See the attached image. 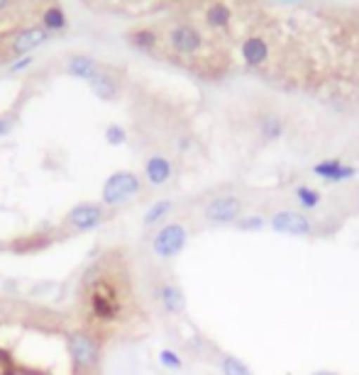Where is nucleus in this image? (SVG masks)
Wrapping results in <instances>:
<instances>
[{"label": "nucleus", "mask_w": 359, "mask_h": 375, "mask_svg": "<svg viewBox=\"0 0 359 375\" xmlns=\"http://www.w3.org/2000/svg\"><path fill=\"white\" fill-rule=\"evenodd\" d=\"M130 42L135 44L140 51H152L154 47H157L159 37L154 29H135V32L130 34Z\"/></svg>", "instance_id": "412c9836"}, {"label": "nucleus", "mask_w": 359, "mask_h": 375, "mask_svg": "<svg viewBox=\"0 0 359 375\" xmlns=\"http://www.w3.org/2000/svg\"><path fill=\"white\" fill-rule=\"evenodd\" d=\"M81 305H86L89 320L100 327L117 325L125 315L120 285L112 275L103 273L98 266H93L81 280Z\"/></svg>", "instance_id": "f257e3e1"}, {"label": "nucleus", "mask_w": 359, "mask_h": 375, "mask_svg": "<svg viewBox=\"0 0 359 375\" xmlns=\"http://www.w3.org/2000/svg\"><path fill=\"white\" fill-rule=\"evenodd\" d=\"M142 193V181L132 171H115L105 178L100 190V205L105 207H120L135 200Z\"/></svg>", "instance_id": "7ed1b4c3"}, {"label": "nucleus", "mask_w": 359, "mask_h": 375, "mask_svg": "<svg viewBox=\"0 0 359 375\" xmlns=\"http://www.w3.org/2000/svg\"><path fill=\"white\" fill-rule=\"evenodd\" d=\"M98 71H100V64L89 54H74V56H69V61H66V74H69L71 79L91 81Z\"/></svg>", "instance_id": "4468645a"}, {"label": "nucleus", "mask_w": 359, "mask_h": 375, "mask_svg": "<svg viewBox=\"0 0 359 375\" xmlns=\"http://www.w3.org/2000/svg\"><path fill=\"white\" fill-rule=\"evenodd\" d=\"M159 363H162V368H167V371H174V373L183 371L181 356H178L174 348H162V351H159Z\"/></svg>", "instance_id": "b1692460"}, {"label": "nucleus", "mask_w": 359, "mask_h": 375, "mask_svg": "<svg viewBox=\"0 0 359 375\" xmlns=\"http://www.w3.org/2000/svg\"><path fill=\"white\" fill-rule=\"evenodd\" d=\"M105 142L110 144V146H122V144L127 142L125 127H120V125H107V127H105Z\"/></svg>", "instance_id": "393cba45"}, {"label": "nucleus", "mask_w": 359, "mask_h": 375, "mask_svg": "<svg viewBox=\"0 0 359 375\" xmlns=\"http://www.w3.org/2000/svg\"><path fill=\"white\" fill-rule=\"evenodd\" d=\"M256 132H259L261 142H279L284 137V120H281L276 112H264V115L256 120Z\"/></svg>", "instance_id": "2eb2a0df"}, {"label": "nucleus", "mask_w": 359, "mask_h": 375, "mask_svg": "<svg viewBox=\"0 0 359 375\" xmlns=\"http://www.w3.org/2000/svg\"><path fill=\"white\" fill-rule=\"evenodd\" d=\"M49 37H51V34L42 27V25H39V27H27V29H22V32H18L13 37L10 51H13V54L20 59V56H27L32 49H37L39 44H44Z\"/></svg>", "instance_id": "9b49d317"}, {"label": "nucleus", "mask_w": 359, "mask_h": 375, "mask_svg": "<svg viewBox=\"0 0 359 375\" xmlns=\"http://www.w3.org/2000/svg\"><path fill=\"white\" fill-rule=\"evenodd\" d=\"M188 244V229L181 222H167L154 232L152 236V251L157 259L171 261L186 249Z\"/></svg>", "instance_id": "20e7f679"}, {"label": "nucleus", "mask_w": 359, "mask_h": 375, "mask_svg": "<svg viewBox=\"0 0 359 375\" xmlns=\"http://www.w3.org/2000/svg\"><path fill=\"white\" fill-rule=\"evenodd\" d=\"M66 356L71 361L74 375L81 373H98L100 358H103V341L96 332L86 327L71 329L66 334Z\"/></svg>", "instance_id": "f03ea898"}, {"label": "nucleus", "mask_w": 359, "mask_h": 375, "mask_svg": "<svg viewBox=\"0 0 359 375\" xmlns=\"http://www.w3.org/2000/svg\"><path fill=\"white\" fill-rule=\"evenodd\" d=\"M294 195H296V203H299L301 210H315L322 200V195L311 186H296Z\"/></svg>", "instance_id": "aec40b11"}, {"label": "nucleus", "mask_w": 359, "mask_h": 375, "mask_svg": "<svg viewBox=\"0 0 359 375\" xmlns=\"http://www.w3.org/2000/svg\"><path fill=\"white\" fill-rule=\"evenodd\" d=\"M220 373L223 375H254L249 371V366L244 361H240L237 356H223L220 358Z\"/></svg>", "instance_id": "4be33fe9"}, {"label": "nucleus", "mask_w": 359, "mask_h": 375, "mask_svg": "<svg viewBox=\"0 0 359 375\" xmlns=\"http://www.w3.org/2000/svg\"><path fill=\"white\" fill-rule=\"evenodd\" d=\"M10 3V0H0V10H3L5 8V5H8Z\"/></svg>", "instance_id": "c85d7f7f"}, {"label": "nucleus", "mask_w": 359, "mask_h": 375, "mask_svg": "<svg viewBox=\"0 0 359 375\" xmlns=\"http://www.w3.org/2000/svg\"><path fill=\"white\" fill-rule=\"evenodd\" d=\"M240 56L249 69H259L269 61V44H266L264 37H256V34L244 37L242 44H240Z\"/></svg>", "instance_id": "f8f14e48"}, {"label": "nucleus", "mask_w": 359, "mask_h": 375, "mask_svg": "<svg viewBox=\"0 0 359 375\" xmlns=\"http://www.w3.org/2000/svg\"><path fill=\"white\" fill-rule=\"evenodd\" d=\"M313 176H318L325 183H347L357 176V168L340 161V158H325V161H318L313 166Z\"/></svg>", "instance_id": "6e6552de"}, {"label": "nucleus", "mask_w": 359, "mask_h": 375, "mask_svg": "<svg viewBox=\"0 0 359 375\" xmlns=\"http://www.w3.org/2000/svg\"><path fill=\"white\" fill-rule=\"evenodd\" d=\"M174 212V203L171 200H157L142 214V227H157V224H167V217Z\"/></svg>", "instance_id": "f3484780"}, {"label": "nucleus", "mask_w": 359, "mask_h": 375, "mask_svg": "<svg viewBox=\"0 0 359 375\" xmlns=\"http://www.w3.org/2000/svg\"><path fill=\"white\" fill-rule=\"evenodd\" d=\"M89 86H91V90H93V95L100 97V100H105V102L115 100L117 93H120V86H117V81L103 69L89 81Z\"/></svg>", "instance_id": "dca6fc26"}, {"label": "nucleus", "mask_w": 359, "mask_h": 375, "mask_svg": "<svg viewBox=\"0 0 359 375\" xmlns=\"http://www.w3.org/2000/svg\"><path fill=\"white\" fill-rule=\"evenodd\" d=\"M171 176H174V163L169 161L167 156H162V154L150 156L145 161V178L150 186H154V188L167 186V183L171 181Z\"/></svg>", "instance_id": "ddd939ff"}, {"label": "nucleus", "mask_w": 359, "mask_h": 375, "mask_svg": "<svg viewBox=\"0 0 359 375\" xmlns=\"http://www.w3.org/2000/svg\"><path fill=\"white\" fill-rule=\"evenodd\" d=\"M10 132H13V117L0 115V139H3V137H8Z\"/></svg>", "instance_id": "bb28decb"}, {"label": "nucleus", "mask_w": 359, "mask_h": 375, "mask_svg": "<svg viewBox=\"0 0 359 375\" xmlns=\"http://www.w3.org/2000/svg\"><path fill=\"white\" fill-rule=\"evenodd\" d=\"M32 56H20V59H15L13 64H10V74H18V71H25L30 64H32Z\"/></svg>", "instance_id": "a878e982"}, {"label": "nucleus", "mask_w": 359, "mask_h": 375, "mask_svg": "<svg viewBox=\"0 0 359 375\" xmlns=\"http://www.w3.org/2000/svg\"><path fill=\"white\" fill-rule=\"evenodd\" d=\"M242 207H244V203L237 195H218V198H213L203 207V217H205V222L215 224V227L235 224L242 217Z\"/></svg>", "instance_id": "39448f33"}, {"label": "nucleus", "mask_w": 359, "mask_h": 375, "mask_svg": "<svg viewBox=\"0 0 359 375\" xmlns=\"http://www.w3.org/2000/svg\"><path fill=\"white\" fill-rule=\"evenodd\" d=\"M311 375H337V373H330V371H318V373H311Z\"/></svg>", "instance_id": "cd10ccee"}, {"label": "nucleus", "mask_w": 359, "mask_h": 375, "mask_svg": "<svg viewBox=\"0 0 359 375\" xmlns=\"http://www.w3.org/2000/svg\"><path fill=\"white\" fill-rule=\"evenodd\" d=\"M107 212L105 205L98 203H79L69 210L66 214V224H69L74 232H93L98 229L103 222H105Z\"/></svg>", "instance_id": "0eeeda50"}, {"label": "nucleus", "mask_w": 359, "mask_h": 375, "mask_svg": "<svg viewBox=\"0 0 359 375\" xmlns=\"http://www.w3.org/2000/svg\"><path fill=\"white\" fill-rule=\"evenodd\" d=\"M169 44L176 54H196L203 47V34L193 25H176L169 32Z\"/></svg>", "instance_id": "1a4fd4ad"}, {"label": "nucleus", "mask_w": 359, "mask_h": 375, "mask_svg": "<svg viewBox=\"0 0 359 375\" xmlns=\"http://www.w3.org/2000/svg\"><path fill=\"white\" fill-rule=\"evenodd\" d=\"M81 375H98V373H81Z\"/></svg>", "instance_id": "c756f323"}, {"label": "nucleus", "mask_w": 359, "mask_h": 375, "mask_svg": "<svg viewBox=\"0 0 359 375\" xmlns=\"http://www.w3.org/2000/svg\"><path fill=\"white\" fill-rule=\"evenodd\" d=\"M157 300H159V305H162V310L171 317L183 315V310H186V292L181 290V285H176V282H171V280L159 285Z\"/></svg>", "instance_id": "9d476101"}, {"label": "nucleus", "mask_w": 359, "mask_h": 375, "mask_svg": "<svg viewBox=\"0 0 359 375\" xmlns=\"http://www.w3.org/2000/svg\"><path fill=\"white\" fill-rule=\"evenodd\" d=\"M286 3H296V0H286Z\"/></svg>", "instance_id": "7c9ffc66"}, {"label": "nucleus", "mask_w": 359, "mask_h": 375, "mask_svg": "<svg viewBox=\"0 0 359 375\" xmlns=\"http://www.w3.org/2000/svg\"><path fill=\"white\" fill-rule=\"evenodd\" d=\"M42 27L47 29L49 34L54 32H61V29H66V15L61 8H56V5H51L42 13Z\"/></svg>", "instance_id": "6ab92c4d"}, {"label": "nucleus", "mask_w": 359, "mask_h": 375, "mask_svg": "<svg viewBox=\"0 0 359 375\" xmlns=\"http://www.w3.org/2000/svg\"><path fill=\"white\" fill-rule=\"evenodd\" d=\"M266 219L261 217V214H242V217L235 222V227L240 229V232H247V234H252V232H261V229L266 227Z\"/></svg>", "instance_id": "5701e85b"}, {"label": "nucleus", "mask_w": 359, "mask_h": 375, "mask_svg": "<svg viewBox=\"0 0 359 375\" xmlns=\"http://www.w3.org/2000/svg\"><path fill=\"white\" fill-rule=\"evenodd\" d=\"M233 22V10L225 3H213L208 10H205V25L213 29H225Z\"/></svg>", "instance_id": "a211bd4d"}, {"label": "nucleus", "mask_w": 359, "mask_h": 375, "mask_svg": "<svg viewBox=\"0 0 359 375\" xmlns=\"http://www.w3.org/2000/svg\"><path fill=\"white\" fill-rule=\"evenodd\" d=\"M269 227L274 229L276 234L284 236H299V239H306L315 232V224L308 217L306 212H299V210H279V212L271 214Z\"/></svg>", "instance_id": "423d86ee"}]
</instances>
